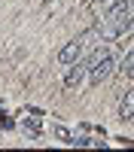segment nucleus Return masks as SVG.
Masks as SVG:
<instances>
[{
    "mask_svg": "<svg viewBox=\"0 0 134 152\" xmlns=\"http://www.w3.org/2000/svg\"><path fill=\"white\" fill-rule=\"evenodd\" d=\"M128 15H131V3H128V0H116V3L107 9V15L101 18L104 24H110L107 37H113V40H116V37H119V28L125 24V18H128Z\"/></svg>",
    "mask_w": 134,
    "mask_h": 152,
    "instance_id": "nucleus-2",
    "label": "nucleus"
},
{
    "mask_svg": "<svg viewBox=\"0 0 134 152\" xmlns=\"http://www.w3.org/2000/svg\"><path fill=\"white\" fill-rule=\"evenodd\" d=\"M76 146H97V140H92V137H76Z\"/></svg>",
    "mask_w": 134,
    "mask_h": 152,
    "instance_id": "nucleus-9",
    "label": "nucleus"
},
{
    "mask_svg": "<svg viewBox=\"0 0 134 152\" xmlns=\"http://www.w3.org/2000/svg\"><path fill=\"white\" fill-rule=\"evenodd\" d=\"M52 131H55V137H61V140H64V143H70V146H73V143H76V137H73V134H70V131L64 128V125H55V128H52Z\"/></svg>",
    "mask_w": 134,
    "mask_h": 152,
    "instance_id": "nucleus-6",
    "label": "nucleus"
},
{
    "mask_svg": "<svg viewBox=\"0 0 134 152\" xmlns=\"http://www.w3.org/2000/svg\"><path fill=\"white\" fill-rule=\"evenodd\" d=\"M125 76H128V79H134V64L128 67V73H125Z\"/></svg>",
    "mask_w": 134,
    "mask_h": 152,
    "instance_id": "nucleus-10",
    "label": "nucleus"
},
{
    "mask_svg": "<svg viewBox=\"0 0 134 152\" xmlns=\"http://www.w3.org/2000/svg\"><path fill=\"white\" fill-rule=\"evenodd\" d=\"M119 119L122 122L134 119V88H128V91L122 94V100H119Z\"/></svg>",
    "mask_w": 134,
    "mask_h": 152,
    "instance_id": "nucleus-5",
    "label": "nucleus"
},
{
    "mask_svg": "<svg viewBox=\"0 0 134 152\" xmlns=\"http://www.w3.org/2000/svg\"><path fill=\"white\" fill-rule=\"evenodd\" d=\"M131 64H134V46H131V49H128V52H125V58H122V67H119V73H122V76H125Z\"/></svg>",
    "mask_w": 134,
    "mask_h": 152,
    "instance_id": "nucleus-8",
    "label": "nucleus"
},
{
    "mask_svg": "<svg viewBox=\"0 0 134 152\" xmlns=\"http://www.w3.org/2000/svg\"><path fill=\"white\" fill-rule=\"evenodd\" d=\"M89 3H92V6H97V3H107V0H89Z\"/></svg>",
    "mask_w": 134,
    "mask_h": 152,
    "instance_id": "nucleus-11",
    "label": "nucleus"
},
{
    "mask_svg": "<svg viewBox=\"0 0 134 152\" xmlns=\"http://www.w3.org/2000/svg\"><path fill=\"white\" fill-rule=\"evenodd\" d=\"M113 67H116V61H113V55H110L107 49H104V55L97 58L94 64H92V70H89V82H92V85H101L107 76L113 73Z\"/></svg>",
    "mask_w": 134,
    "mask_h": 152,
    "instance_id": "nucleus-3",
    "label": "nucleus"
},
{
    "mask_svg": "<svg viewBox=\"0 0 134 152\" xmlns=\"http://www.w3.org/2000/svg\"><path fill=\"white\" fill-rule=\"evenodd\" d=\"M128 37H134V15L119 28V37H116V40H128Z\"/></svg>",
    "mask_w": 134,
    "mask_h": 152,
    "instance_id": "nucleus-7",
    "label": "nucleus"
},
{
    "mask_svg": "<svg viewBox=\"0 0 134 152\" xmlns=\"http://www.w3.org/2000/svg\"><path fill=\"white\" fill-rule=\"evenodd\" d=\"M101 37H104V34H101V28H89L85 34H79L76 40H70V43L58 52V64H64V67L76 64V61H79V55L92 46V40H101Z\"/></svg>",
    "mask_w": 134,
    "mask_h": 152,
    "instance_id": "nucleus-1",
    "label": "nucleus"
},
{
    "mask_svg": "<svg viewBox=\"0 0 134 152\" xmlns=\"http://www.w3.org/2000/svg\"><path fill=\"white\" fill-rule=\"evenodd\" d=\"M89 61H76V64H70V70L64 73V88H76L82 79H85V73H89Z\"/></svg>",
    "mask_w": 134,
    "mask_h": 152,
    "instance_id": "nucleus-4",
    "label": "nucleus"
}]
</instances>
